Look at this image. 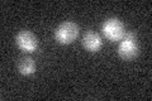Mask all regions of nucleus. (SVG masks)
Listing matches in <instances>:
<instances>
[{"mask_svg": "<svg viewBox=\"0 0 152 101\" xmlns=\"http://www.w3.org/2000/svg\"><path fill=\"white\" fill-rule=\"evenodd\" d=\"M102 31L104 33V36H105L108 39L112 41V42L121 41L126 34L124 25H123V23L117 18L107 19V20L104 22V24H103Z\"/></svg>", "mask_w": 152, "mask_h": 101, "instance_id": "7ed1b4c3", "label": "nucleus"}, {"mask_svg": "<svg viewBox=\"0 0 152 101\" xmlns=\"http://www.w3.org/2000/svg\"><path fill=\"white\" fill-rule=\"evenodd\" d=\"M18 70L22 75H24V76L33 75L36 72V63L31 57L23 56L18 60Z\"/></svg>", "mask_w": 152, "mask_h": 101, "instance_id": "423d86ee", "label": "nucleus"}, {"mask_svg": "<svg viewBox=\"0 0 152 101\" xmlns=\"http://www.w3.org/2000/svg\"><path fill=\"white\" fill-rule=\"evenodd\" d=\"M15 43L20 49L26 52H33L37 49L38 42L36 36L29 31H20L15 36Z\"/></svg>", "mask_w": 152, "mask_h": 101, "instance_id": "20e7f679", "label": "nucleus"}, {"mask_svg": "<svg viewBox=\"0 0 152 101\" xmlns=\"http://www.w3.org/2000/svg\"><path fill=\"white\" fill-rule=\"evenodd\" d=\"M118 54L124 60H132L138 54V44L136 42V34L128 32L122 38V42L118 47Z\"/></svg>", "mask_w": 152, "mask_h": 101, "instance_id": "f03ea898", "label": "nucleus"}, {"mask_svg": "<svg viewBox=\"0 0 152 101\" xmlns=\"http://www.w3.org/2000/svg\"><path fill=\"white\" fill-rule=\"evenodd\" d=\"M79 36V27L74 22H65L60 24L55 31L56 41L61 44H70Z\"/></svg>", "mask_w": 152, "mask_h": 101, "instance_id": "f257e3e1", "label": "nucleus"}, {"mask_svg": "<svg viewBox=\"0 0 152 101\" xmlns=\"http://www.w3.org/2000/svg\"><path fill=\"white\" fill-rule=\"evenodd\" d=\"M81 42H83L84 48L86 51H89V52H98L103 46L100 36H99L98 33H95V32H91V31L85 33Z\"/></svg>", "mask_w": 152, "mask_h": 101, "instance_id": "39448f33", "label": "nucleus"}]
</instances>
